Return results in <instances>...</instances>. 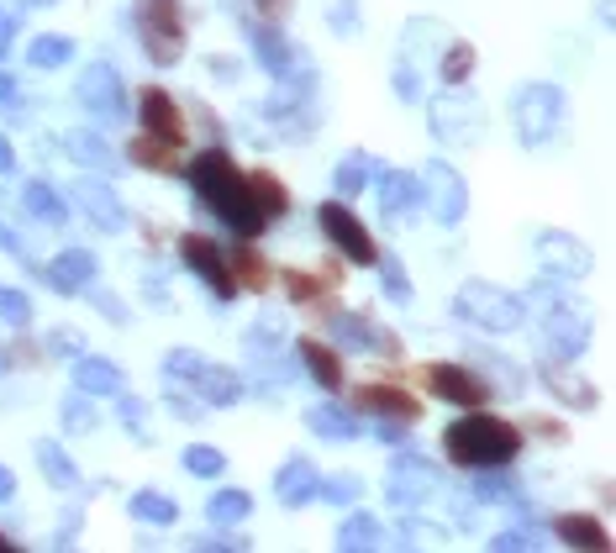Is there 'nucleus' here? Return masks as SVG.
I'll use <instances>...</instances> for the list:
<instances>
[{
  "label": "nucleus",
  "mask_w": 616,
  "mask_h": 553,
  "mask_svg": "<svg viewBox=\"0 0 616 553\" xmlns=\"http://www.w3.org/2000/svg\"><path fill=\"white\" fill-rule=\"evenodd\" d=\"M179 175L190 179V190H196L211 211H217L227 227L238 237H259V233H269V221L254 211V200H248V185H242V169L232 164V154L221 148V142H211L206 154L196 158V164H185Z\"/></svg>",
  "instance_id": "f257e3e1"
},
{
  "label": "nucleus",
  "mask_w": 616,
  "mask_h": 553,
  "mask_svg": "<svg viewBox=\"0 0 616 553\" xmlns=\"http://www.w3.org/2000/svg\"><path fill=\"white\" fill-rule=\"evenodd\" d=\"M521 448V433L511 422H500V416H485L475 406V416H464L454 422L448 433H443V454L464 464V470H500V464H511Z\"/></svg>",
  "instance_id": "f03ea898"
},
{
  "label": "nucleus",
  "mask_w": 616,
  "mask_h": 553,
  "mask_svg": "<svg viewBox=\"0 0 616 553\" xmlns=\"http://www.w3.org/2000/svg\"><path fill=\"white\" fill-rule=\"evenodd\" d=\"M132 32H138L142 53L153 63L185 59V6L179 0H138L132 6Z\"/></svg>",
  "instance_id": "7ed1b4c3"
},
{
  "label": "nucleus",
  "mask_w": 616,
  "mask_h": 553,
  "mask_svg": "<svg viewBox=\"0 0 616 553\" xmlns=\"http://www.w3.org/2000/svg\"><path fill=\"white\" fill-rule=\"evenodd\" d=\"M454 306L464 322H475L485 333H511V327H521V300L496 290V285H485V279H469V285L458 290Z\"/></svg>",
  "instance_id": "20e7f679"
},
{
  "label": "nucleus",
  "mask_w": 616,
  "mask_h": 553,
  "mask_svg": "<svg viewBox=\"0 0 616 553\" xmlns=\"http://www.w3.org/2000/svg\"><path fill=\"white\" fill-rule=\"evenodd\" d=\"M558 117H564V96H558L554 85H527L517 96V132H521V142H548L554 138V127H558Z\"/></svg>",
  "instance_id": "39448f33"
},
{
  "label": "nucleus",
  "mask_w": 616,
  "mask_h": 553,
  "mask_svg": "<svg viewBox=\"0 0 616 553\" xmlns=\"http://www.w3.org/2000/svg\"><path fill=\"white\" fill-rule=\"evenodd\" d=\"M421 385L438 395V401H448V406H485L490 401V385L475 375V369H464V364H427L421 369Z\"/></svg>",
  "instance_id": "423d86ee"
},
{
  "label": "nucleus",
  "mask_w": 616,
  "mask_h": 553,
  "mask_svg": "<svg viewBox=\"0 0 616 553\" xmlns=\"http://www.w3.org/2000/svg\"><path fill=\"white\" fill-rule=\"evenodd\" d=\"M179 258H185V264H190V275L206 279V285H211L221 300L238 296V279H232V269H227L221 248L206 233H185V237H179Z\"/></svg>",
  "instance_id": "0eeeda50"
},
{
  "label": "nucleus",
  "mask_w": 616,
  "mask_h": 553,
  "mask_svg": "<svg viewBox=\"0 0 616 553\" xmlns=\"http://www.w3.org/2000/svg\"><path fill=\"white\" fill-rule=\"evenodd\" d=\"M421 200L433 206V217H438L443 227H454V221L464 217V206H469V190H464V179H458L443 158H433V164L421 169Z\"/></svg>",
  "instance_id": "6e6552de"
},
{
  "label": "nucleus",
  "mask_w": 616,
  "mask_h": 553,
  "mask_svg": "<svg viewBox=\"0 0 616 553\" xmlns=\"http://www.w3.org/2000/svg\"><path fill=\"white\" fill-rule=\"evenodd\" d=\"M317 227L332 237V243H338L354 264H375V258H379L375 254V237L364 233V221H358L348 206H332V200H327V206H317Z\"/></svg>",
  "instance_id": "1a4fd4ad"
},
{
  "label": "nucleus",
  "mask_w": 616,
  "mask_h": 553,
  "mask_svg": "<svg viewBox=\"0 0 616 553\" xmlns=\"http://www.w3.org/2000/svg\"><path fill=\"white\" fill-rule=\"evenodd\" d=\"M138 111H142V127H148V138L169 142V148H185V111H179V100L169 96V90H159V85H148L138 96Z\"/></svg>",
  "instance_id": "9d476101"
},
{
  "label": "nucleus",
  "mask_w": 616,
  "mask_h": 553,
  "mask_svg": "<svg viewBox=\"0 0 616 553\" xmlns=\"http://www.w3.org/2000/svg\"><path fill=\"white\" fill-rule=\"evenodd\" d=\"M80 100L100 121H121V111H127V100H121V75L111 63H90L80 75Z\"/></svg>",
  "instance_id": "9b49d317"
},
{
  "label": "nucleus",
  "mask_w": 616,
  "mask_h": 553,
  "mask_svg": "<svg viewBox=\"0 0 616 553\" xmlns=\"http://www.w3.org/2000/svg\"><path fill=\"white\" fill-rule=\"evenodd\" d=\"M354 412H364V416H385V422H400V427H411V422L421 416V406L411 401V395H400L396 385H358Z\"/></svg>",
  "instance_id": "f8f14e48"
},
{
  "label": "nucleus",
  "mask_w": 616,
  "mask_h": 553,
  "mask_svg": "<svg viewBox=\"0 0 616 553\" xmlns=\"http://www.w3.org/2000/svg\"><path fill=\"white\" fill-rule=\"evenodd\" d=\"M438 491V470L427 464V458H396V470H390V501L396 506H411V501H427V495Z\"/></svg>",
  "instance_id": "ddd939ff"
},
{
  "label": "nucleus",
  "mask_w": 616,
  "mask_h": 553,
  "mask_svg": "<svg viewBox=\"0 0 616 553\" xmlns=\"http://www.w3.org/2000/svg\"><path fill=\"white\" fill-rule=\"evenodd\" d=\"M42 279L63 290V296H80L96 285V254H85V248H69V254L53 258V269H42Z\"/></svg>",
  "instance_id": "4468645a"
},
{
  "label": "nucleus",
  "mask_w": 616,
  "mask_h": 553,
  "mask_svg": "<svg viewBox=\"0 0 616 553\" xmlns=\"http://www.w3.org/2000/svg\"><path fill=\"white\" fill-rule=\"evenodd\" d=\"M543 333L554 337L558 358H575V354H585V337H590V327H585V316H579L575 306H564V300H558L554 312H543Z\"/></svg>",
  "instance_id": "2eb2a0df"
},
{
  "label": "nucleus",
  "mask_w": 616,
  "mask_h": 553,
  "mask_svg": "<svg viewBox=\"0 0 616 553\" xmlns=\"http://www.w3.org/2000/svg\"><path fill=\"white\" fill-rule=\"evenodd\" d=\"M74 200H80V211L96 221L100 233H121V200L111 185H100V179H80L74 185Z\"/></svg>",
  "instance_id": "dca6fc26"
},
{
  "label": "nucleus",
  "mask_w": 616,
  "mask_h": 553,
  "mask_svg": "<svg viewBox=\"0 0 616 553\" xmlns=\"http://www.w3.org/2000/svg\"><path fill=\"white\" fill-rule=\"evenodd\" d=\"M321 316L332 322V333H338L342 343H364V348H385V358H396V354H400L396 333H385V327H375V322H364V316H354V312H321Z\"/></svg>",
  "instance_id": "f3484780"
},
{
  "label": "nucleus",
  "mask_w": 616,
  "mask_h": 553,
  "mask_svg": "<svg viewBox=\"0 0 616 553\" xmlns=\"http://www.w3.org/2000/svg\"><path fill=\"white\" fill-rule=\"evenodd\" d=\"M375 179H379V206L390 217H406L421 206V179L417 175H400V169H379L375 164Z\"/></svg>",
  "instance_id": "a211bd4d"
},
{
  "label": "nucleus",
  "mask_w": 616,
  "mask_h": 553,
  "mask_svg": "<svg viewBox=\"0 0 616 553\" xmlns=\"http://www.w3.org/2000/svg\"><path fill=\"white\" fill-rule=\"evenodd\" d=\"M296 354H300V364L311 369V379H317L321 391H332V395L342 391V358L332 354V348H327L321 337H300Z\"/></svg>",
  "instance_id": "6ab92c4d"
},
{
  "label": "nucleus",
  "mask_w": 616,
  "mask_h": 553,
  "mask_svg": "<svg viewBox=\"0 0 616 553\" xmlns=\"http://www.w3.org/2000/svg\"><path fill=\"white\" fill-rule=\"evenodd\" d=\"M74 391L80 395H121L127 391V379H121V369L111 364V358H80L74 364Z\"/></svg>",
  "instance_id": "aec40b11"
},
{
  "label": "nucleus",
  "mask_w": 616,
  "mask_h": 553,
  "mask_svg": "<svg viewBox=\"0 0 616 553\" xmlns=\"http://www.w3.org/2000/svg\"><path fill=\"white\" fill-rule=\"evenodd\" d=\"M242 185H248V200H254V211H259L264 221H279L285 211H290V196H285V185H279L269 169H254V175H242Z\"/></svg>",
  "instance_id": "412c9836"
},
{
  "label": "nucleus",
  "mask_w": 616,
  "mask_h": 553,
  "mask_svg": "<svg viewBox=\"0 0 616 553\" xmlns=\"http://www.w3.org/2000/svg\"><path fill=\"white\" fill-rule=\"evenodd\" d=\"M275 495L285 506H306V501L317 495V470H311V458H290L275 480Z\"/></svg>",
  "instance_id": "4be33fe9"
},
{
  "label": "nucleus",
  "mask_w": 616,
  "mask_h": 553,
  "mask_svg": "<svg viewBox=\"0 0 616 553\" xmlns=\"http://www.w3.org/2000/svg\"><path fill=\"white\" fill-rule=\"evenodd\" d=\"M242 27H248V38H254V48H259L264 69H269V75H285V69H290V42L279 38L275 21H248L242 17Z\"/></svg>",
  "instance_id": "5701e85b"
},
{
  "label": "nucleus",
  "mask_w": 616,
  "mask_h": 553,
  "mask_svg": "<svg viewBox=\"0 0 616 553\" xmlns=\"http://www.w3.org/2000/svg\"><path fill=\"white\" fill-rule=\"evenodd\" d=\"M196 391H200V401H206V406H238V401H242V379L232 375V369H217V364H200Z\"/></svg>",
  "instance_id": "b1692460"
},
{
  "label": "nucleus",
  "mask_w": 616,
  "mask_h": 553,
  "mask_svg": "<svg viewBox=\"0 0 616 553\" xmlns=\"http://www.w3.org/2000/svg\"><path fill=\"white\" fill-rule=\"evenodd\" d=\"M543 385H548V391H554L558 401H564V406H575V412H585V406H596V391H590L585 379H575V375H569V369H564L558 358H548V364H543Z\"/></svg>",
  "instance_id": "393cba45"
},
{
  "label": "nucleus",
  "mask_w": 616,
  "mask_h": 553,
  "mask_svg": "<svg viewBox=\"0 0 616 553\" xmlns=\"http://www.w3.org/2000/svg\"><path fill=\"white\" fill-rule=\"evenodd\" d=\"M227 269H232V279H238V285H248V290H269V285H275V275H269V258L254 254V248H248V237H242L238 248L227 254Z\"/></svg>",
  "instance_id": "a878e982"
},
{
  "label": "nucleus",
  "mask_w": 616,
  "mask_h": 553,
  "mask_svg": "<svg viewBox=\"0 0 616 553\" xmlns=\"http://www.w3.org/2000/svg\"><path fill=\"white\" fill-rule=\"evenodd\" d=\"M127 158L132 164H142V169H153V175H179L185 164H179V148H169V142H159V138H132L127 142Z\"/></svg>",
  "instance_id": "bb28decb"
},
{
  "label": "nucleus",
  "mask_w": 616,
  "mask_h": 553,
  "mask_svg": "<svg viewBox=\"0 0 616 553\" xmlns=\"http://www.w3.org/2000/svg\"><path fill=\"white\" fill-rule=\"evenodd\" d=\"M554 533L564 537L569 549H596V553L612 549V533L600 527L596 516H558V522H554Z\"/></svg>",
  "instance_id": "cd10ccee"
},
{
  "label": "nucleus",
  "mask_w": 616,
  "mask_h": 553,
  "mask_svg": "<svg viewBox=\"0 0 616 553\" xmlns=\"http://www.w3.org/2000/svg\"><path fill=\"white\" fill-rule=\"evenodd\" d=\"M338 279H342L338 264H327L321 275H300V269H290V275H285V290H290V300H300V306H317L327 290H338Z\"/></svg>",
  "instance_id": "c85d7f7f"
},
{
  "label": "nucleus",
  "mask_w": 616,
  "mask_h": 553,
  "mask_svg": "<svg viewBox=\"0 0 616 553\" xmlns=\"http://www.w3.org/2000/svg\"><path fill=\"white\" fill-rule=\"evenodd\" d=\"M454 121H458V132H464V138H479V106L469 96H448V100L433 106V127H438V132H448Z\"/></svg>",
  "instance_id": "c756f323"
},
{
  "label": "nucleus",
  "mask_w": 616,
  "mask_h": 553,
  "mask_svg": "<svg viewBox=\"0 0 616 553\" xmlns=\"http://www.w3.org/2000/svg\"><path fill=\"white\" fill-rule=\"evenodd\" d=\"M69 154L85 169H117V148L100 138V132H69Z\"/></svg>",
  "instance_id": "7c9ffc66"
},
{
  "label": "nucleus",
  "mask_w": 616,
  "mask_h": 553,
  "mask_svg": "<svg viewBox=\"0 0 616 553\" xmlns=\"http://www.w3.org/2000/svg\"><path fill=\"white\" fill-rule=\"evenodd\" d=\"M21 200H27V211L42 217L48 227H63V221H69V206H63L59 190H53V185H42V179H32V185L21 190Z\"/></svg>",
  "instance_id": "2f4dec72"
},
{
  "label": "nucleus",
  "mask_w": 616,
  "mask_h": 553,
  "mask_svg": "<svg viewBox=\"0 0 616 553\" xmlns=\"http://www.w3.org/2000/svg\"><path fill=\"white\" fill-rule=\"evenodd\" d=\"M306 427L317 437H332V443H348V437H358V422L342 406H317V412H306Z\"/></svg>",
  "instance_id": "473e14b6"
},
{
  "label": "nucleus",
  "mask_w": 616,
  "mask_h": 553,
  "mask_svg": "<svg viewBox=\"0 0 616 553\" xmlns=\"http://www.w3.org/2000/svg\"><path fill=\"white\" fill-rule=\"evenodd\" d=\"M38 464H42V474H48V480H53L59 491H69V485H80V470L69 464V454H63V448L53 443V437H42V443H38Z\"/></svg>",
  "instance_id": "72a5a7b5"
},
{
  "label": "nucleus",
  "mask_w": 616,
  "mask_h": 553,
  "mask_svg": "<svg viewBox=\"0 0 616 553\" xmlns=\"http://www.w3.org/2000/svg\"><path fill=\"white\" fill-rule=\"evenodd\" d=\"M537 248H543V258H558V275H585V269H590L585 248H579V243H569V237H558V233H548Z\"/></svg>",
  "instance_id": "f704fd0d"
},
{
  "label": "nucleus",
  "mask_w": 616,
  "mask_h": 553,
  "mask_svg": "<svg viewBox=\"0 0 616 553\" xmlns=\"http://www.w3.org/2000/svg\"><path fill=\"white\" fill-rule=\"evenodd\" d=\"M248 512H254V495L248 491H217L211 495V522H217V527H238V522H248Z\"/></svg>",
  "instance_id": "c9c22d12"
},
{
  "label": "nucleus",
  "mask_w": 616,
  "mask_h": 553,
  "mask_svg": "<svg viewBox=\"0 0 616 553\" xmlns=\"http://www.w3.org/2000/svg\"><path fill=\"white\" fill-rule=\"evenodd\" d=\"M132 516L148 522V527H169V522L179 516V506L169 501V495H159V491H138V495H132Z\"/></svg>",
  "instance_id": "e433bc0d"
},
{
  "label": "nucleus",
  "mask_w": 616,
  "mask_h": 553,
  "mask_svg": "<svg viewBox=\"0 0 616 553\" xmlns=\"http://www.w3.org/2000/svg\"><path fill=\"white\" fill-rule=\"evenodd\" d=\"M375 543H379V522H375V516L354 512L338 527V549H348V553H354V549H375Z\"/></svg>",
  "instance_id": "4c0bfd02"
},
{
  "label": "nucleus",
  "mask_w": 616,
  "mask_h": 553,
  "mask_svg": "<svg viewBox=\"0 0 616 553\" xmlns=\"http://www.w3.org/2000/svg\"><path fill=\"white\" fill-rule=\"evenodd\" d=\"M469 75H475V42H448V53H443V79L458 90Z\"/></svg>",
  "instance_id": "58836bf2"
},
{
  "label": "nucleus",
  "mask_w": 616,
  "mask_h": 553,
  "mask_svg": "<svg viewBox=\"0 0 616 553\" xmlns=\"http://www.w3.org/2000/svg\"><path fill=\"white\" fill-rule=\"evenodd\" d=\"M27 59L38 63V69H59L63 59H74V42H69V38H32Z\"/></svg>",
  "instance_id": "ea45409f"
},
{
  "label": "nucleus",
  "mask_w": 616,
  "mask_h": 553,
  "mask_svg": "<svg viewBox=\"0 0 616 553\" xmlns=\"http://www.w3.org/2000/svg\"><path fill=\"white\" fill-rule=\"evenodd\" d=\"M364 185H375V169H369V158H364V154L342 158V169H338V190H342V196H358Z\"/></svg>",
  "instance_id": "a19ab883"
},
{
  "label": "nucleus",
  "mask_w": 616,
  "mask_h": 553,
  "mask_svg": "<svg viewBox=\"0 0 616 553\" xmlns=\"http://www.w3.org/2000/svg\"><path fill=\"white\" fill-rule=\"evenodd\" d=\"M317 495H321V501H332V506H354L358 495H364V480H354V474H338V480H317Z\"/></svg>",
  "instance_id": "79ce46f5"
},
{
  "label": "nucleus",
  "mask_w": 616,
  "mask_h": 553,
  "mask_svg": "<svg viewBox=\"0 0 616 553\" xmlns=\"http://www.w3.org/2000/svg\"><path fill=\"white\" fill-rule=\"evenodd\" d=\"M185 470L190 474H221L227 470V458H221L211 443H190V448H185Z\"/></svg>",
  "instance_id": "37998d69"
},
{
  "label": "nucleus",
  "mask_w": 616,
  "mask_h": 553,
  "mask_svg": "<svg viewBox=\"0 0 616 553\" xmlns=\"http://www.w3.org/2000/svg\"><path fill=\"white\" fill-rule=\"evenodd\" d=\"M379 279H385V296H390V300H411V285H406L400 258H379Z\"/></svg>",
  "instance_id": "c03bdc74"
},
{
  "label": "nucleus",
  "mask_w": 616,
  "mask_h": 553,
  "mask_svg": "<svg viewBox=\"0 0 616 553\" xmlns=\"http://www.w3.org/2000/svg\"><path fill=\"white\" fill-rule=\"evenodd\" d=\"M0 322H11V327H27V322H32V300L21 296V290H0Z\"/></svg>",
  "instance_id": "a18cd8bd"
},
{
  "label": "nucleus",
  "mask_w": 616,
  "mask_h": 553,
  "mask_svg": "<svg viewBox=\"0 0 616 553\" xmlns=\"http://www.w3.org/2000/svg\"><path fill=\"white\" fill-rule=\"evenodd\" d=\"M63 427H74V433H90V427H96V412H90L85 395H69V401H63Z\"/></svg>",
  "instance_id": "49530a36"
},
{
  "label": "nucleus",
  "mask_w": 616,
  "mask_h": 553,
  "mask_svg": "<svg viewBox=\"0 0 616 553\" xmlns=\"http://www.w3.org/2000/svg\"><path fill=\"white\" fill-rule=\"evenodd\" d=\"M163 369H169V379H196L200 375V358L190 354V348H175V354L163 358Z\"/></svg>",
  "instance_id": "de8ad7c7"
},
{
  "label": "nucleus",
  "mask_w": 616,
  "mask_h": 553,
  "mask_svg": "<svg viewBox=\"0 0 616 553\" xmlns=\"http://www.w3.org/2000/svg\"><path fill=\"white\" fill-rule=\"evenodd\" d=\"M479 495H485V501H517V485L490 474V480H479Z\"/></svg>",
  "instance_id": "09e8293b"
},
{
  "label": "nucleus",
  "mask_w": 616,
  "mask_h": 553,
  "mask_svg": "<svg viewBox=\"0 0 616 553\" xmlns=\"http://www.w3.org/2000/svg\"><path fill=\"white\" fill-rule=\"evenodd\" d=\"M169 406H175V416H185V422H196V416L206 412V401H185V391L169 395Z\"/></svg>",
  "instance_id": "8fccbe9b"
},
{
  "label": "nucleus",
  "mask_w": 616,
  "mask_h": 553,
  "mask_svg": "<svg viewBox=\"0 0 616 553\" xmlns=\"http://www.w3.org/2000/svg\"><path fill=\"white\" fill-rule=\"evenodd\" d=\"M396 90H400V96H406V100H417V90H421V79L411 75L406 63H400V69H396Z\"/></svg>",
  "instance_id": "3c124183"
},
{
  "label": "nucleus",
  "mask_w": 616,
  "mask_h": 553,
  "mask_svg": "<svg viewBox=\"0 0 616 553\" xmlns=\"http://www.w3.org/2000/svg\"><path fill=\"white\" fill-rule=\"evenodd\" d=\"M196 121L206 127V138L221 142V121H217V111H211V106H196Z\"/></svg>",
  "instance_id": "603ef678"
},
{
  "label": "nucleus",
  "mask_w": 616,
  "mask_h": 553,
  "mask_svg": "<svg viewBox=\"0 0 616 553\" xmlns=\"http://www.w3.org/2000/svg\"><path fill=\"white\" fill-rule=\"evenodd\" d=\"M354 11H358V0H338V32H354L358 27Z\"/></svg>",
  "instance_id": "864d4df0"
},
{
  "label": "nucleus",
  "mask_w": 616,
  "mask_h": 553,
  "mask_svg": "<svg viewBox=\"0 0 616 553\" xmlns=\"http://www.w3.org/2000/svg\"><path fill=\"white\" fill-rule=\"evenodd\" d=\"M117 401H121V416H127L132 427H142V401H132V395H127V391H121Z\"/></svg>",
  "instance_id": "5fc2aeb1"
},
{
  "label": "nucleus",
  "mask_w": 616,
  "mask_h": 553,
  "mask_svg": "<svg viewBox=\"0 0 616 553\" xmlns=\"http://www.w3.org/2000/svg\"><path fill=\"white\" fill-rule=\"evenodd\" d=\"M11 32H17V17H11V11H0V53L11 48Z\"/></svg>",
  "instance_id": "6e6d98bb"
},
{
  "label": "nucleus",
  "mask_w": 616,
  "mask_h": 553,
  "mask_svg": "<svg viewBox=\"0 0 616 553\" xmlns=\"http://www.w3.org/2000/svg\"><path fill=\"white\" fill-rule=\"evenodd\" d=\"M96 306L111 316V322H121V316H127V312H121V300H111V296H96Z\"/></svg>",
  "instance_id": "4d7b16f0"
},
{
  "label": "nucleus",
  "mask_w": 616,
  "mask_h": 553,
  "mask_svg": "<svg viewBox=\"0 0 616 553\" xmlns=\"http://www.w3.org/2000/svg\"><path fill=\"white\" fill-rule=\"evenodd\" d=\"M0 248H6V254H21V243H17V233H11V227H6V221H0Z\"/></svg>",
  "instance_id": "13d9d810"
},
{
  "label": "nucleus",
  "mask_w": 616,
  "mask_h": 553,
  "mask_svg": "<svg viewBox=\"0 0 616 553\" xmlns=\"http://www.w3.org/2000/svg\"><path fill=\"white\" fill-rule=\"evenodd\" d=\"M48 343H53V348H85V343H80V337H74V333H53V337H48Z\"/></svg>",
  "instance_id": "bf43d9fd"
},
{
  "label": "nucleus",
  "mask_w": 616,
  "mask_h": 553,
  "mask_svg": "<svg viewBox=\"0 0 616 553\" xmlns=\"http://www.w3.org/2000/svg\"><path fill=\"white\" fill-rule=\"evenodd\" d=\"M11 164H17V148H11V142L0 138V175H6V169H11Z\"/></svg>",
  "instance_id": "052dcab7"
},
{
  "label": "nucleus",
  "mask_w": 616,
  "mask_h": 553,
  "mask_svg": "<svg viewBox=\"0 0 616 553\" xmlns=\"http://www.w3.org/2000/svg\"><path fill=\"white\" fill-rule=\"evenodd\" d=\"M11 491H17V480H11V470L0 464V501H11Z\"/></svg>",
  "instance_id": "680f3d73"
},
{
  "label": "nucleus",
  "mask_w": 616,
  "mask_h": 553,
  "mask_svg": "<svg viewBox=\"0 0 616 553\" xmlns=\"http://www.w3.org/2000/svg\"><path fill=\"white\" fill-rule=\"evenodd\" d=\"M0 100H17V85H11V75L0 69Z\"/></svg>",
  "instance_id": "e2e57ef3"
},
{
  "label": "nucleus",
  "mask_w": 616,
  "mask_h": 553,
  "mask_svg": "<svg viewBox=\"0 0 616 553\" xmlns=\"http://www.w3.org/2000/svg\"><path fill=\"white\" fill-rule=\"evenodd\" d=\"M259 11H264V17H269V21H275L279 11H285V0H259Z\"/></svg>",
  "instance_id": "0e129e2a"
},
{
  "label": "nucleus",
  "mask_w": 616,
  "mask_h": 553,
  "mask_svg": "<svg viewBox=\"0 0 616 553\" xmlns=\"http://www.w3.org/2000/svg\"><path fill=\"white\" fill-rule=\"evenodd\" d=\"M0 549H11V537H6V533H0Z\"/></svg>",
  "instance_id": "69168bd1"
},
{
  "label": "nucleus",
  "mask_w": 616,
  "mask_h": 553,
  "mask_svg": "<svg viewBox=\"0 0 616 553\" xmlns=\"http://www.w3.org/2000/svg\"><path fill=\"white\" fill-rule=\"evenodd\" d=\"M27 6H53V0H27Z\"/></svg>",
  "instance_id": "338daca9"
}]
</instances>
